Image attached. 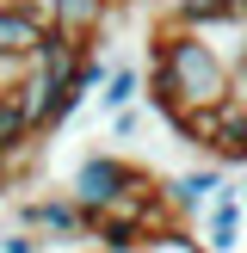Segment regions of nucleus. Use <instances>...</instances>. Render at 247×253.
Here are the masks:
<instances>
[{
  "mask_svg": "<svg viewBox=\"0 0 247 253\" xmlns=\"http://www.w3.org/2000/svg\"><path fill=\"white\" fill-rule=\"evenodd\" d=\"M0 241H6V229H0Z\"/></svg>",
  "mask_w": 247,
  "mask_h": 253,
  "instance_id": "nucleus-19",
  "label": "nucleus"
},
{
  "mask_svg": "<svg viewBox=\"0 0 247 253\" xmlns=\"http://www.w3.org/2000/svg\"><path fill=\"white\" fill-rule=\"evenodd\" d=\"M142 93H148V74L136 68V62H118L111 81H105V93H99V105H105V111H124V105H136Z\"/></svg>",
  "mask_w": 247,
  "mask_h": 253,
  "instance_id": "nucleus-11",
  "label": "nucleus"
},
{
  "mask_svg": "<svg viewBox=\"0 0 247 253\" xmlns=\"http://www.w3.org/2000/svg\"><path fill=\"white\" fill-rule=\"evenodd\" d=\"M31 136H43V130L31 124V111H25L19 86H12V93H0V167H12V161L31 148Z\"/></svg>",
  "mask_w": 247,
  "mask_h": 253,
  "instance_id": "nucleus-7",
  "label": "nucleus"
},
{
  "mask_svg": "<svg viewBox=\"0 0 247 253\" xmlns=\"http://www.w3.org/2000/svg\"><path fill=\"white\" fill-rule=\"evenodd\" d=\"M136 130H142V111H136V105L111 111V136H136Z\"/></svg>",
  "mask_w": 247,
  "mask_h": 253,
  "instance_id": "nucleus-15",
  "label": "nucleus"
},
{
  "mask_svg": "<svg viewBox=\"0 0 247 253\" xmlns=\"http://www.w3.org/2000/svg\"><path fill=\"white\" fill-rule=\"evenodd\" d=\"M167 19L185 25V31H216V25L235 19V0H173ZM241 25H247V19H241Z\"/></svg>",
  "mask_w": 247,
  "mask_h": 253,
  "instance_id": "nucleus-10",
  "label": "nucleus"
},
{
  "mask_svg": "<svg viewBox=\"0 0 247 253\" xmlns=\"http://www.w3.org/2000/svg\"><path fill=\"white\" fill-rule=\"evenodd\" d=\"M25 74H31V56H6V49H0V93H12Z\"/></svg>",
  "mask_w": 247,
  "mask_h": 253,
  "instance_id": "nucleus-13",
  "label": "nucleus"
},
{
  "mask_svg": "<svg viewBox=\"0 0 247 253\" xmlns=\"http://www.w3.org/2000/svg\"><path fill=\"white\" fill-rule=\"evenodd\" d=\"M148 62L173 74L179 105H222V99L235 93V62L222 56L204 31H185V25H173V19L155 31V56Z\"/></svg>",
  "mask_w": 247,
  "mask_h": 253,
  "instance_id": "nucleus-1",
  "label": "nucleus"
},
{
  "mask_svg": "<svg viewBox=\"0 0 247 253\" xmlns=\"http://www.w3.org/2000/svg\"><path fill=\"white\" fill-rule=\"evenodd\" d=\"M204 161H222V167H247V105L241 99H222L216 111H210V142H204Z\"/></svg>",
  "mask_w": 247,
  "mask_h": 253,
  "instance_id": "nucleus-4",
  "label": "nucleus"
},
{
  "mask_svg": "<svg viewBox=\"0 0 247 253\" xmlns=\"http://www.w3.org/2000/svg\"><path fill=\"white\" fill-rule=\"evenodd\" d=\"M241 216H247V204L235 198V185H222L216 192V204L204 210V241H210V253H235V241H241Z\"/></svg>",
  "mask_w": 247,
  "mask_h": 253,
  "instance_id": "nucleus-6",
  "label": "nucleus"
},
{
  "mask_svg": "<svg viewBox=\"0 0 247 253\" xmlns=\"http://www.w3.org/2000/svg\"><path fill=\"white\" fill-rule=\"evenodd\" d=\"M235 99H241V105H247V56L235 62Z\"/></svg>",
  "mask_w": 247,
  "mask_h": 253,
  "instance_id": "nucleus-17",
  "label": "nucleus"
},
{
  "mask_svg": "<svg viewBox=\"0 0 247 253\" xmlns=\"http://www.w3.org/2000/svg\"><path fill=\"white\" fill-rule=\"evenodd\" d=\"M0 179H6V167H0Z\"/></svg>",
  "mask_w": 247,
  "mask_h": 253,
  "instance_id": "nucleus-20",
  "label": "nucleus"
},
{
  "mask_svg": "<svg viewBox=\"0 0 247 253\" xmlns=\"http://www.w3.org/2000/svg\"><path fill=\"white\" fill-rule=\"evenodd\" d=\"M148 253H210V241L192 229V222H173V229H155V235H148Z\"/></svg>",
  "mask_w": 247,
  "mask_h": 253,
  "instance_id": "nucleus-12",
  "label": "nucleus"
},
{
  "mask_svg": "<svg viewBox=\"0 0 247 253\" xmlns=\"http://www.w3.org/2000/svg\"><path fill=\"white\" fill-rule=\"evenodd\" d=\"M222 185H229V167H222V161H204V167H185V173H173V179H161V192H167V204L179 210V222H198L210 204H216Z\"/></svg>",
  "mask_w": 247,
  "mask_h": 253,
  "instance_id": "nucleus-3",
  "label": "nucleus"
},
{
  "mask_svg": "<svg viewBox=\"0 0 247 253\" xmlns=\"http://www.w3.org/2000/svg\"><path fill=\"white\" fill-rule=\"evenodd\" d=\"M99 253H148V222L130 216V210H105L93 216V235H86Z\"/></svg>",
  "mask_w": 247,
  "mask_h": 253,
  "instance_id": "nucleus-5",
  "label": "nucleus"
},
{
  "mask_svg": "<svg viewBox=\"0 0 247 253\" xmlns=\"http://www.w3.org/2000/svg\"><path fill=\"white\" fill-rule=\"evenodd\" d=\"M105 12H111V0H56V6H49V25H56L62 37L93 43L99 25H105Z\"/></svg>",
  "mask_w": 247,
  "mask_h": 253,
  "instance_id": "nucleus-9",
  "label": "nucleus"
},
{
  "mask_svg": "<svg viewBox=\"0 0 247 253\" xmlns=\"http://www.w3.org/2000/svg\"><path fill=\"white\" fill-rule=\"evenodd\" d=\"M0 6H12V12H37V19H49V6H56V0H0Z\"/></svg>",
  "mask_w": 247,
  "mask_h": 253,
  "instance_id": "nucleus-16",
  "label": "nucleus"
},
{
  "mask_svg": "<svg viewBox=\"0 0 247 253\" xmlns=\"http://www.w3.org/2000/svg\"><path fill=\"white\" fill-rule=\"evenodd\" d=\"M43 43H49V19L0 6V49H6V56H37Z\"/></svg>",
  "mask_w": 247,
  "mask_h": 253,
  "instance_id": "nucleus-8",
  "label": "nucleus"
},
{
  "mask_svg": "<svg viewBox=\"0 0 247 253\" xmlns=\"http://www.w3.org/2000/svg\"><path fill=\"white\" fill-rule=\"evenodd\" d=\"M19 229L43 235V241H86L93 216L74 204V192H49V198H25L19 204Z\"/></svg>",
  "mask_w": 247,
  "mask_h": 253,
  "instance_id": "nucleus-2",
  "label": "nucleus"
},
{
  "mask_svg": "<svg viewBox=\"0 0 247 253\" xmlns=\"http://www.w3.org/2000/svg\"><path fill=\"white\" fill-rule=\"evenodd\" d=\"M43 247V235H31V229H6V241H0V253H37Z\"/></svg>",
  "mask_w": 247,
  "mask_h": 253,
  "instance_id": "nucleus-14",
  "label": "nucleus"
},
{
  "mask_svg": "<svg viewBox=\"0 0 247 253\" xmlns=\"http://www.w3.org/2000/svg\"><path fill=\"white\" fill-rule=\"evenodd\" d=\"M235 198H241V204H247V179H241V185H235Z\"/></svg>",
  "mask_w": 247,
  "mask_h": 253,
  "instance_id": "nucleus-18",
  "label": "nucleus"
}]
</instances>
